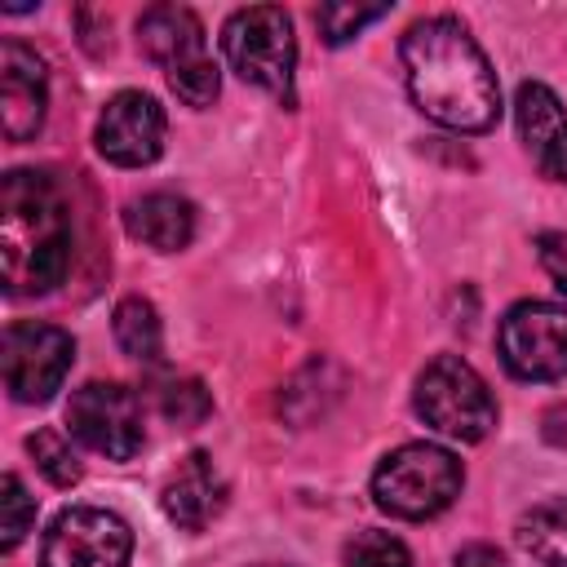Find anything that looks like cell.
<instances>
[{
  "label": "cell",
  "mask_w": 567,
  "mask_h": 567,
  "mask_svg": "<svg viewBox=\"0 0 567 567\" xmlns=\"http://www.w3.org/2000/svg\"><path fill=\"white\" fill-rule=\"evenodd\" d=\"M399 58L416 111L434 124L456 133H487L501 120L496 71L461 18L434 13L412 22L403 31Z\"/></svg>",
  "instance_id": "6da1fadb"
},
{
  "label": "cell",
  "mask_w": 567,
  "mask_h": 567,
  "mask_svg": "<svg viewBox=\"0 0 567 567\" xmlns=\"http://www.w3.org/2000/svg\"><path fill=\"white\" fill-rule=\"evenodd\" d=\"M71 217L44 173L13 168L0 182V270L9 297H40L66 279Z\"/></svg>",
  "instance_id": "7a4b0ae2"
},
{
  "label": "cell",
  "mask_w": 567,
  "mask_h": 567,
  "mask_svg": "<svg viewBox=\"0 0 567 567\" xmlns=\"http://www.w3.org/2000/svg\"><path fill=\"white\" fill-rule=\"evenodd\" d=\"M137 44L155 66H164L168 89L186 106H195V111L213 106L221 75H217V62L208 58L204 22L186 4H151L137 18Z\"/></svg>",
  "instance_id": "3957f363"
},
{
  "label": "cell",
  "mask_w": 567,
  "mask_h": 567,
  "mask_svg": "<svg viewBox=\"0 0 567 567\" xmlns=\"http://www.w3.org/2000/svg\"><path fill=\"white\" fill-rule=\"evenodd\" d=\"M461 461L439 443H403L372 470V501L408 523L443 514L461 496Z\"/></svg>",
  "instance_id": "277c9868"
},
{
  "label": "cell",
  "mask_w": 567,
  "mask_h": 567,
  "mask_svg": "<svg viewBox=\"0 0 567 567\" xmlns=\"http://www.w3.org/2000/svg\"><path fill=\"white\" fill-rule=\"evenodd\" d=\"M221 53L230 71L284 106H292V75H297V35L279 4H248L235 9L221 27Z\"/></svg>",
  "instance_id": "5b68a950"
},
{
  "label": "cell",
  "mask_w": 567,
  "mask_h": 567,
  "mask_svg": "<svg viewBox=\"0 0 567 567\" xmlns=\"http://www.w3.org/2000/svg\"><path fill=\"white\" fill-rule=\"evenodd\" d=\"M416 412L425 425L461 443H478L496 430V399L461 354H439L425 363L416 377Z\"/></svg>",
  "instance_id": "8992f818"
},
{
  "label": "cell",
  "mask_w": 567,
  "mask_h": 567,
  "mask_svg": "<svg viewBox=\"0 0 567 567\" xmlns=\"http://www.w3.org/2000/svg\"><path fill=\"white\" fill-rule=\"evenodd\" d=\"M66 425L71 434L106 456V461H128L142 452L146 443V425H142V399L120 385V381H89L71 394L66 403Z\"/></svg>",
  "instance_id": "52a82bcc"
},
{
  "label": "cell",
  "mask_w": 567,
  "mask_h": 567,
  "mask_svg": "<svg viewBox=\"0 0 567 567\" xmlns=\"http://www.w3.org/2000/svg\"><path fill=\"white\" fill-rule=\"evenodd\" d=\"M496 350L518 381L567 377V306H554V301L509 306L496 332Z\"/></svg>",
  "instance_id": "ba28073f"
},
{
  "label": "cell",
  "mask_w": 567,
  "mask_h": 567,
  "mask_svg": "<svg viewBox=\"0 0 567 567\" xmlns=\"http://www.w3.org/2000/svg\"><path fill=\"white\" fill-rule=\"evenodd\" d=\"M71 359H75V341L53 323L22 319L9 323L4 332V385L18 403H49L53 390H62Z\"/></svg>",
  "instance_id": "9c48e42d"
},
{
  "label": "cell",
  "mask_w": 567,
  "mask_h": 567,
  "mask_svg": "<svg viewBox=\"0 0 567 567\" xmlns=\"http://www.w3.org/2000/svg\"><path fill=\"white\" fill-rule=\"evenodd\" d=\"M133 558V532L120 514L75 505L53 518L44 532L40 567H128Z\"/></svg>",
  "instance_id": "30bf717a"
},
{
  "label": "cell",
  "mask_w": 567,
  "mask_h": 567,
  "mask_svg": "<svg viewBox=\"0 0 567 567\" xmlns=\"http://www.w3.org/2000/svg\"><path fill=\"white\" fill-rule=\"evenodd\" d=\"M164 128H168L164 106H159L151 93L124 89V93H115V97L102 106L93 142H97V151H102L111 164H120V168H142V164L159 159V151H164Z\"/></svg>",
  "instance_id": "8fae6325"
},
{
  "label": "cell",
  "mask_w": 567,
  "mask_h": 567,
  "mask_svg": "<svg viewBox=\"0 0 567 567\" xmlns=\"http://www.w3.org/2000/svg\"><path fill=\"white\" fill-rule=\"evenodd\" d=\"M49 106V71L35 49L22 40L0 44V128L9 142H31L44 124Z\"/></svg>",
  "instance_id": "7c38bea8"
},
{
  "label": "cell",
  "mask_w": 567,
  "mask_h": 567,
  "mask_svg": "<svg viewBox=\"0 0 567 567\" xmlns=\"http://www.w3.org/2000/svg\"><path fill=\"white\" fill-rule=\"evenodd\" d=\"M514 120H518V137L532 164L549 182H567V106L558 102V93L536 80L518 84Z\"/></svg>",
  "instance_id": "4fadbf2b"
},
{
  "label": "cell",
  "mask_w": 567,
  "mask_h": 567,
  "mask_svg": "<svg viewBox=\"0 0 567 567\" xmlns=\"http://www.w3.org/2000/svg\"><path fill=\"white\" fill-rule=\"evenodd\" d=\"M159 505L168 514V523H177L182 532H204L221 509H226V478L213 465L208 452H190L177 474L164 483Z\"/></svg>",
  "instance_id": "5bb4252c"
},
{
  "label": "cell",
  "mask_w": 567,
  "mask_h": 567,
  "mask_svg": "<svg viewBox=\"0 0 567 567\" xmlns=\"http://www.w3.org/2000/svg\"><path fill=\"white\" fill-rule=\"evenodd\" d=\"M124 230L155 252H182L195 239V204L173 190H151L124 208Z\"/></svg>",
  "instance_id": "9a60e30c"
},
{
  "label": "cell",
  "mask_w": 567,
  "mask_h": 567,
  "mask_svg": "<svg viewBox=\"0 0 567 567\" xmlns=\"http://www.w3.org/2000/svg\"><path fill=\"white\" fill-rule=\"evenodd\" d=\"M518 545L536 567H567V496L540 501L518 518Z\"/></svg>",
  "instance_id": "2e32d148"
},
{
  "label": "cell",
  "mask_w": 567,
  "mask_h": 567,
  "mask_svg": "<svg viewBox=\"0 0 567 567\" xmlns=\"http://www.w3.org/2000/svg\"><path fill=\"white\" fill-rule=\"evenodd\" d=\"M111 328H115V341L128 359L137 363H155L159 350H164V328H159V315L146 297H124L111 315Z\"/></svg>",
  "instance_id": "e0dca14e"
},
{
  "label": "cell",
  "mask_w": 567,
  "mask_h": 567,
  "mask_svg": "<svg viewBox=\"0 0 567 567\" xmlns=\"http://www.w3.org/2000/svg\"><path fill=\"white\" fill-rule=\"evenodd\" d=\"M27 452L35 456L40 474H44L53 487H71V483L80 478V461H75L66 434H58V430H35V434L27 439Z\"/></svg>",
  "instance_id": "ac0fdd59"
},
{
  "label": "cell",
  "mask_w": 567,
  "mask_h": 567,
  "mask_svg": "<svg viewBox=\"0 0 567 567\" xmlns=\"http://www.w3.org/2000/svg\"><path fill=\"white\" fill-rule=\"evenodd\" d=\"M341 567H412V554L399 536L390 532H359L350 545H346V558Z\"/></svg>",
  "instance_id": "d6986e66"
},
{
  "label": "cell",
  "mask_w": 567,
  "mask_h": 567,
  "mask_svg": "<svg viewBox=\"0 0 567 567\" xmlns=\"http://www.w3.org/2000/svg\"><path fill=\"white\" fill-rule=\"evenodd\" d=\"M377 18H385V4H319V13H315L328 44H346Z\"/></svg>",
  "instance_id": "ffe728a7"
},
{
  "label": "cell",
  "mask_w": 567,
  "mask_h": 567,
  "mask_svg": "<svg viewBox=\"0 0 567 567\" xmlns=\"http://www.w3.org/2000/svg\"><path fill=\"white\" fill-rule=\"evenodd\" d=\"M0 487H4V496H0V505H4V536H0V545H4V549H18L22 536H27L31 523H35V501L27 496V487H22L18 474H4Z\"/></svg>",
  "instance_id": "44dd1931"
},
{
  "label": "cell",
  "mask_w": 567,
  "mask_h": 567,
  "mask_svg": "<svg viewBox=\"0 0 567 567\" xmlns=\"http://www.w3.org/2000/svg\"><path fill=\"white\" fill-rule=\"evenodd\" d=\"M159 408H164L168 421L195 425V421L208 416V390H204L199 381H190V377H186V381H168L164 394H159Z\"/></svg>",
  "instance_id": "7402d4cb"
},
{
  "label": "cell",
  "mask_w": 567,
  "mask_h": 567,
  "mask_svg": "<svg viewBox=\"0 0 567 567\" xmlns=\"http://www.w3.org/2000/svg\"><path fill=\"white\" fill-rule=\"evenodd\" d=\"M536 257H540L545 275L554 279V288L567 292V230H545V235H536Z\"/></svg>",
  "instance_id": "603a6c76"
},
{
  "label": "cell",
  "mask_w": 567,
  "mask_h": 567,
  "mask_svg": "<svg viewBox=\"0 0 567 567\" xmlns=\"http://www.w3.org/2000/svg\"><path fill=\"white\" fill-rule=\"evenodd\" d=\"M456 567H509V563H505V554H501L496 545H483V540H474V545L456 549Z\"/></svg>",
  "instance_id": "cb8c5ba5"
},
{
  "label": "cell",
  "mask_w": 567,
  "mask_h": 567,
  "mask_svg": "<svg viewBox=\"0 0 567 567\" xmlns=\"http://www.w3.org/2000/svg\"><path fill=\"white\" fill-rule=\"evenodd\" d=\"M545 439H549L554 447H567V408H554V412L545 416Z\"/></svg>",
  "instance_id": "d4e9b609"
},
{
  "label": "cell",
  "mask_w": 567,
  "mask_h": 567,
  "mask_svg": "<svg viewBox=\"0 0 567 567\" xmlns=\"http://www.w3.org/2000/svg\"><path fill=\"white\" fill-rule=\"evenodd\" d=\"M257 567H284V563H257Z\"/></svg>",
  "instance_id": "484cf974"
}]
</instances>
